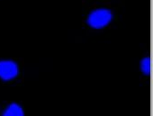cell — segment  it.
Returning <instances> with one entry per match:
<instances>
[{
  "label": "cell",
  "instance_id": "4",
  "mask_svg": "<svg viewBox=\"0 0 153 116\" xmlns=\"http://www.w3.org/2000/svg\"><path fill=\"white\" fill-rule=\"evenodd\" d=\"M141 69L144 74L149 75L150 72V60L149 58H145L141 61Z\"/></svg>",
  "mask_w": 153,
  "mask_h": 116
},
{
  "label": "cell",
  "instance_id": "3",
  "mask_svg": "<svg viewBox=\"0 0 153 116\" xmlns=\"http://www.w3.org/2000/svg\"><path fill=\"white\" fill-rule=\"evenodd\" d=\"M3 116H25V113L19 104L12 103L6 109Z\"/></svg>",
  "mask_w": 153,
  "mask_h": 116
},
{
  "label": "cell",
  "instance_id": "1",
  "mask_svg": "<svg viewBox=\"0 0 153 116\" xmlns=\"http://www.w3.org/2000/svg\"><path fill=\"white\" fill-rule=\"evenodd\" d=\"M113 18V14L106 8H98L91 12L88 16V23L93 28H103L107 25Z\"/></svg>",
  "mask_w": 153,
  "mask_h": 116
},
{
  "label": "cell",
  "instance_id": "2",
  "mask_svg": "<svg viewBox=\"0 0 153 116\" xmlns=\"http://www.w3.org/2000/svg\"><path fill=\"white\" fill-rule=\"evenodd\" d=\"M18 65L13 61H0V78L10 80L18 75Z\"/></svg>",
  "mask_w": 153,
  "mask_h": 116
}]
</instances>
